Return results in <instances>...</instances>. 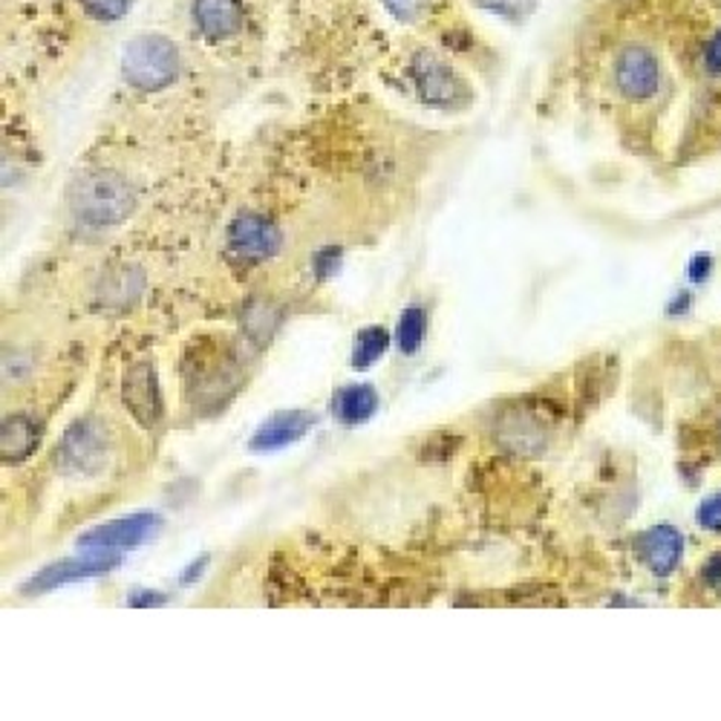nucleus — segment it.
Wrapping results in <instances>:
<instances>
[{"instance_id": "3", "label": "nucleus", "mask_w": 721, "mask_h": 721, "mask_svg": "<svg viewBox=\"0 0 721 721\" xmlns=\"http://www.w3.org/2000/svg\"><path fill=\"white\" fill-rule=\"evenodd\" d=\"M107 451H110V442H107L105 427L93 418H84V421H75L66 436L61 439V448H58V467L64 474L75 476H87L96 474L101 465L107 462Z\"/></svg>"}, {"instance_id": "18", "label": "nucleus", "mask_w": 721, "mask_h": 721, "mask_svg": "<svg viewBox=\"0 0 721 721\" xmlns=\"http://www.w3.org/2000/svg\"><path fill=\"white\" fill-rule=\"evenodd\" d=\"M278 327V311L271 309L266 301H255V304H248L246 309V329L248 335L255 338V341H262V338H269Z\"/></svg>"}, {"instance_id": "15", "label": "nucleus", "mask_w": 721, "mask_h": 721, "mask_svg": "<svg viewBox=\"0 0 721 721\" xmlns=\"http://www.w3.org/2000/svg\"><path fill=\"white\" fill-rule=\"evenodd\" d=\"M378 407L376 390L367 384H355V387H344L341 393L335 395V402H332V411L335 416L344 421V425H361V421H367Z\"/></svg>"}, {"instance_id": "5", "label": "nucleus", "mask_w": 721, "mask_h": 721, "mask_svg": "<svg viewBox=\"0 0 721 721\" xmlns=\"http://www.w3.org/2000/svg\"><path fill=\"white\" fill-rule=\"evenodd\" d=\"M229 246L246 260H269L283 246V231L262 213H240L229 225Z\"/></svg>"}, {"instance_id": "7", "label": "nucleus", "mask_w": 721, "mask_h": 721, "mask_svg": "<svg viewBox=\"0 0 721 721\" xmlns=\"http://www.w3.org/2000/svg\"><path fill=\"white\" fill-rule=\"evenodd\" d=\"M159 528H162V520L156 514H133L82 534V537H78V546H82V549H107V551L133 549V546H142V542H148L150 537H156Z\"/></svg>"}, {"instance_id": "1", "label": "nucleus", "mask_w": 721, "mask_h": 721, "mask_svg": "<svg viewBox=\"0 0 721 721\" xmlns=\"http://www.w3.org/2000/svg\"><path fill=\"white\" fill-rule=\"evenodd\" d=\"M66 199L70 211L87 225H119L136 208L133 188L113 171H90L75 176Z\"/></svg>"}, {"instance_id": "23", "label": "nucleus", "mask_w": 721, "mask_h": 721, "mask_svg": "<svg viewBox=\"0 0 721 721\" xmlns=\"http://www.w3.org/2000/svg\"><path fill=\"white\" fill-rule=\"evenodd\" d=\"M705 66L710 70V73H721V29L713 35V41L707 44Z\"/></svg>"}, {"instance_id": "9", "label": "nucleus", "mask_w": 721, "mask_h": 721, "mask_svg": "<svg viewBox=\"0 0 721 721\" xmlns=\"http://www.w3.org/2000/svg\"><path fill=\"white\" fill-rule=\"evenodd\" d=\"M122 402L142 427H156L162 418V395L150 364H133L122 381Z\"/></svg>"}, {"instance_id": "2", "label": "nucleus", "mask_w": 721, "mask_h": 721, "mask_svg": "<svg viewBox=\"0 0 721 721\" xmlns=\"http://www.w3.org/2000/svg\"><path fill=\"white\" fill-rule=\"evenodd\" d=\"M180 73V52L164 35H139L127 44L122 56L124 82L139 93L168 87Z\"/></svg>"}, {"instance_id": "11", "label": "nucleus", "mask_w": 721, "mask_h": 721, "mask_svg": "<svg viewBox=\"0 0 721 721\" xmlns=\"http://www.w3.org/2000/svg\"><path fill=\"white\" fill-rule=\"evenodd\" d=\"M315 427V416L304 411H286V413H274L269 421H262L260 430L252 439V451L257 453H269L280 451L286 444L297 442L301 436H306Z\"/></svg>"}, {"instance_id": "19", "label": "nucleus", "mask_w": 721, "mask_h": 721, "mask_svg": "<svg viewBox=\"0 0 721 721\" xmlns=\"http://www.w3.org/2000/svg\"><path fill=\"white\" fill-rule=\"evenodd\" d=\"M131 3L133 0H82L87 15L96 17V21H119L122 15H127Z\"/></svg>"}, {"instance_id": "14", "label": "nucleus", "mask_w": 721, "mask_h": 721, "mask_svg": "<svg viewBox=\"0 0 721 721\" xmlns=\"http://www.w3.org/2000/svg\"><path fill=\"white\" fill-rule=\"evenodd\" d=\"M142 289H145V278L139 269L133 266H115L101 278L99 297L107 306H127L133 301H139Z\"/></svg>"}, {"instance_id": "25", "label": "nucleus", "mask_w": 721, "mask_h": 721, "mask_svg": "<svg viewBox=\"0 0 721 721\" xmlns=\"http://www.w3.org/2000/svg\"><path fill=\"white\" fill-rule=\"evenodd\" d=\"M707 269H710V260H707V257H701V262L693 260V266H689V271H693V280H705Z\"/></svg>"}, {"instance_id": "12", "label": "nucleus", "mask_w": 721, "mask_h": 721, "mask_svg": "<svg viewBox=\"0 0 721 721\" xmlns=\"http://www.w3.org/2000/svg\"><path fill=\"white\" fill-rule=\"evenodd\" d=\"M38 439H41L38 421L26 413H12L0 427V456L7 465H17L38 448Z\"/></svg>"}, {"instance_id": "10", "label": "nucleus", "mask_w": 721, "mask_h": 721, "mask_svg": "<svg viewBox=\"0 0 721 721\" xmlns=\"http://www.w3.org/2000/svg\"><path fill=\"white\" fill-rule=\"evenodd\" d=\"M635 549H638V558L644 560V566L649 569L658 577H667L672 569L679 566L681 551H684V540H681V534L670 525H658V528H649L638 537L635 542Z\"/></svg>"}, {"instance_id": "13", "label": "nucleus", "mask_w": 721, "mask_h": 721, "mask_svg": "<svg viewBox=\"0 0 721 721\" xmlns=\"http://www.w3.org/2000/svg\"><path fill=\"white\" fill-rule=\"evenodd\" d=\"M194 17L206 38L222 41L243 24V7L240 0H194Z\"/></svg>"}, {"instance_id": "6", "label": "nucleus", "mask_w": 721, "mask_h": 721, "mask_svg": "<svg viewBox=\"0 0 721 721\" xmlns=\"http://www.w3.org/2000/svg\"><path fill=\"white\" fill-rule=\"evenodd\" d=\"M122 563V554H110L107 549H96L93 554H82V558L58 560L52 566L41 569L33 581L26 583L24 591H50L66 583L87 581V577H99V574L113 572Z\"/></svg>"}, {"instance_id": "8", "label": "nucleus", "mask_w": 721, "mask_h": 721, "mask_svg": "<svg viewBox=\"0 0 721 721\" xmlns=\"http://www.w3.org/2000/svg\"><path fill=\"white\" fill-rule=\"evenodd\" d=\"M418 96L433 107H460L467 99V87L451 66L436 61L433 56H418L413 64Z\"/></svg>"}, {"instance_id": "24", "label": "nucleus", "mask_w": 721, "mask_h": 721, "mask_svg": "<svg viewBox=\"0 0 721 721\" xmlns=\"http://www.w3.org/2000/svg\"><path fill=\"white\" fill-rule=\"evenodd\" d=\"M701 577H705L707 586H721V551H719V554H713V558H710V560H707L705 572H701Z\"/></svg>"}, {"instance_id": "16", "label": "nucleus", "mask_w": 721, "mask_h": 721, "mask_svg": "<svg viewBox=\"0 0 721 721\" xmlns=\"http://www.w3.org/2000/svg\"><path fill=\"white\" fill-rule=\"evenodd\" d=\"M427 335V311L411 306V309L402 311L399 318V329H395V341H399V350L407 355H413L421 346Z\"/></svg>"}, {"instance_id": "4", "label": "nucleus", "mask_w": 721, "mask_h": 721, "mask_svg": "<svg viewBox=\"0 0 721 721\" xmlns=\"http://www.w3.org/2000/svg\"><path fill=\"white\" fill-rule=\"evenodd\" d=\"M615 87L621 96L632 101H647L658 93L661 84V66H658L656 52L647 50L644 44H626L615 58L612 66Z\"/></svg>"}, {"instance_id": "17", "label": "nucleus", "mask_w": 721, "mask_h": 721, "mask_svg": "<svg viewBox=\"0 0 721 721\" xmlns=\"http://www.w3.org/2000/svg\"><path fill=\"white\" fill-rule=\"evenodd\" d=\"M384 350H387L384 329H378V327L364 329V332L358 335V344H355V350H353V367L355 369L372 367V364L384 355Z\"/></svg>"}, {"instance_id": "21", "label": "nucleus", "mask_w": 721, "mask_h": 721, "mask_svg": "<svg viewBox=\"0 0 721 721\" xmlns=\"http://www.w3.org/2000/svg\"><path fill=\"white\" fill-rule=\"evenodd\" d=\"M698 523L710 528V531H721V493L710 497V500L698 509Z\"/></svg>"}, {"instance_id": "20", "label": "nucleus", "mask_w": 721, "mask_h": 721, "mask_svg": "<svg viewBox=\"0 0 721 721\" xmlns=\"http://www.w3.org/2000/svg\"><path fill=\"white\" fill-rule=\"evenodd\" d=\"M384 7L390 9L399 21L413 24V21L427 9V0H384Z\"/></svg>"}, {"instance_id": "22", "label": "nucleus", "mask_w": 721, "mask_h": 721, "mask_svg": "<svg viewBox=\"0 0 721 721\" xmlns=\"http://www.w3.org/2000/svg\"><path fill=\"white\" fill-rule=\"evenodd\" d=\"M338 260H341V252L338 248H327V252H320L318 260H315V269H318V278L327 280L332 271H335Z\"/></svg>"}]
</instances>
